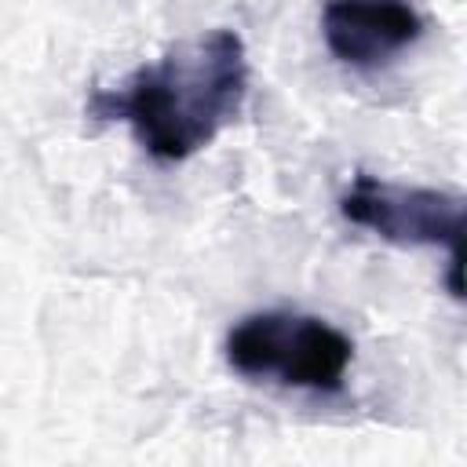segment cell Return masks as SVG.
I'll list each match as a JSON object with an SVG mask.
<instances>
[{
	"label": "cell",
	"instance_id": "cell-3",
	"mask_svg": "<svg viewBox=\"0 0 467 467\" xmlns=\"http://www.w3.org/2000/svg\"><path fill=\"white\" fill-rule=\"evenodd\" d=\"M339 212L347 223L401 248H449V292L463 296V201L456 193L358 171L339 197Z\"/></svg>",
	"mask_w": 467,
	"mask_h": 467
},
{
	"label": "cell",
	"instance_id": "cell-2",
	"mask_svg": "<svg viewBox=\"0 0 467 467\" xmlns=\"http://www.w3.org/2000/svg\"><path fill=\"white\" fill-rule=\"evenodd\" d=\"M354 343L332 321L299 310H259L226 336V365L244 379L332 394L343 387Z\"/></svg>",
	"mask_w": 467,
	"mask_h": 467
},
{
	"label": "cell",
	"instance_id": "cell-1",
	"mask_svg": "<svg viewBox=\"0 0 467 467\" xmlns=\"http://www.w3.org/2000/svg\"><path fill=\"white\" fill-rule=\"evenodd\" d=\"M248 99V51L234 29H208L139 66L120 88H99L88 113L124 120L161 164H179L237 120Z\"/></svg>",
	"mask_w": 467,
	"mask_h": 467
},
{
	"label": "cell",
	"instance_id": "cell-4",
	"mask_svg": "<svg viewBox=\"0 0 467 467\" xmlns=\"http://www.w3.org/2000/svg\"><path fill=\"white\" fill-rule=\"evenodd\" d=\"M423 36V18L409 0H325L321 40L350 69H379Z\"/></svg>",
	"mask_w": 467,
	"mask_h": 467
}]
</instances>
